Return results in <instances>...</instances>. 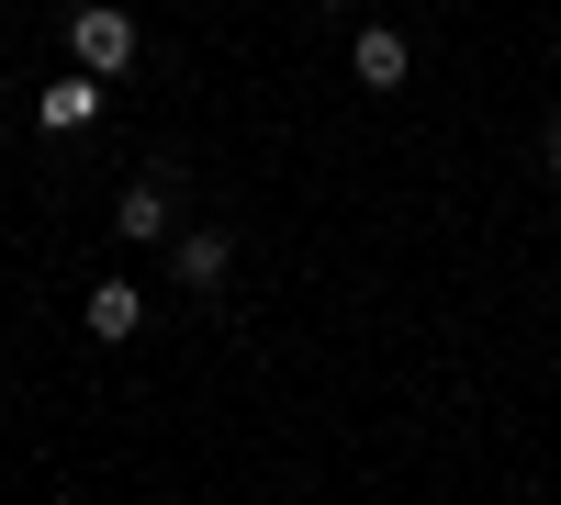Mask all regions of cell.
Returning <instances> with one entry per match:
<instances>
[{"instance_id": "6da1fadb", "label": "cell", "mask_w": 561, "mask_h": 505, "mask_svg": "<svg viewBox=\"0 0 561 505\" xmlns=\"http://www.w3.org/2000/svg\"><path fill=\"white\" fill-rule=\"evenodd\" d=\"M68 57L90 79H124L135 68V12H124V0H79V12H68Z\"/></svg>"}, {"instance_id": "7a4b0ae2", "label": "cell", "mask_w": 561, "mask_h": 505, "mask_svg": "<svg viewBox=\"0 0 561 505\" xmlns=\"http://www.w3.org/2000/svg\"><path fill=\"white\" fill-rule=\"evenodd\" d=\"M113 237H124V248H158V237H169V169L124 180V203H113Z\"/></svg>"}, {"instance_id": "3957f363", "label": "cell", "mask_w": 561, "mask_h": 505, "mask_svg": "<svg viewBox=\"0 0 561 505\" xmlns=\"http://www.w3.org/2000/svg\"><path fill=\"white\" fill-rule=\"evenodd\" d=\"M90 337H102V348H124V337H147V303H135V282H90Z\"/></svg>"}, {"instance_id": "277c9868", "label": "cell", "mask_w": 561, "mask_h": 505, "mask_svg": "<svg viewBox=\"0 0 561 505\" xmlns=\"http://www.w3.org/2000/svg\"><path fill=\"white\" fill-rule=\"evenodd\" d=\"M169 269H180L192 292H214L225 269H237V248H225V225H192V237H169Z\"/></svg>"}, {"instance_id": "5b68a950", "label": "cell", "mask_w": 561, "mask_h": 505, "mask_svg": "<svg viewBox=\"0 0 561 505\" xmlns=\"http://www.w3.org/2000/svg\"><path fill=\"white\" fill-rule=\"evenodd\" d=\"M348 68H359V90H404V34H393V23H370V34L348 45Z\"/></svg>"}, {"instance_id": "8992f818", "label": "cell", "mask_w": 561, "mask_h": 505, "mask_svg": "<svg viewBox=\"0 0 561 505\" xmlns=\"http://www.w3.org/2000/svg\"><path fill=\"white\" fill-rule=\"evenodd\" d=\"M90 113H102V79H90V68L45 90V124H57V135H68V124H90Z\"/></svg>"}, {"instance_id": "52a82bcc", "label": "cell", "mask_w": 561, "mask_h": 505, "mask_svg": "<svg viewBox=\"0 0 561 505\" xmlns=\"http://www.w3.org/2000/svg\"><path fill=\"white\" fill-rule=\"evenodd\" d=\"M539 169H550V192H561V113L539 124Z\"/></svg>"}, {"instance_id": "ba28073f", "label": "cell", "mask_w": 561, "mask_h": 505, "mask_svg": "<svg viewBox=\"0 0 561 505\" xmlns=\"http://www.w3.org/2000/svg\"><path fill=\"white\" fill-rule=\"evenodd\" d=\"M314 12H348V0H314Z\"/></svg>"}]
</instances>
